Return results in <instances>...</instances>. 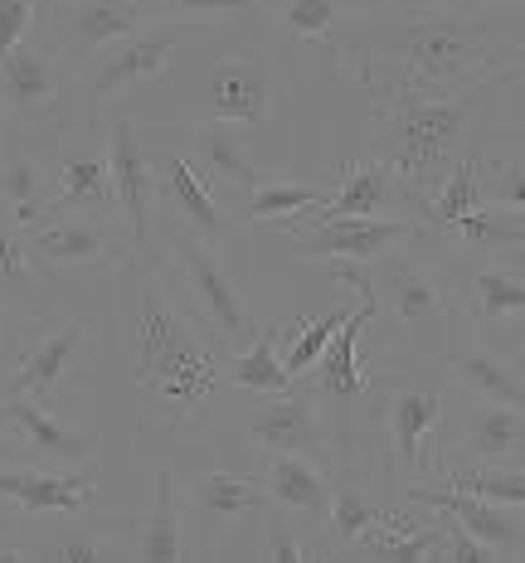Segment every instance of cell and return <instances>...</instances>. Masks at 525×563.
<instances>
[{
  "label": "cell",
  "instance_id": "obj_1",
  "mask_svg": "<svg viewBox=\"0 0 525 563\" xmlns=\"http://www.w3.org/2000/svg\"><path fill=\"white\" fill-rule=\"evenodd\" d=\"M356 78L375 92L418 88V92H462L501 78L525 64V49L496 40L486 20L452 15V10H414L400 30L370 40L360 49H341Z\"/></svg>",
  "mask_w": 525,
  "mask_h": 563
},
{
  "label": "cell",
  "instance_id": "obj_2",
  "mask_svg": "<svg viewBox=\"0 0 525 563\" xmlns=\"http://www.w3.org/2000/svg\"><path fill=\"white\" fill-rule=\"evenodd\" d=\"M132 369L136 394L161 408L166 422H190L215 398L225 365L209 335L190 321L151 267H136L132 287Z\"/></svg>",
  "mask_w": 525,
  "mask_h": 563
},
{
  "label": "cell",
  "instance_id": "obj_3",
  "mask_svg": "<svg viewBox=\"0 0 525 563\" xmlns=\"http://www.w3.org/2000/svg\"><path fill=\"white\" fill-rule=\"evenodd\" d=\"M472 98L477 88L462 92H418V88H390L375 92V136L370 146L390 161L408 180V190L438 195L448 170L467 156L462 141L472 126Z\"/></svg>",
  "mask_w": 525,
  "mask_h": 563
},
{
  "label": "cell",
  "instance_id": "obj_4",
  "mask_svg": "<svg viewBox=\"0 0 525 563\" xmlns=\"http://www.w3.org/2000/svg\"><path fill=\"white\" fill-rule=\"evenodd\" d=\"M58 44L25 40L0 58V117L20 132H50L64 122V68H58Z\"/></svg>",
  "mask_w": 525,
  "mask_h": 563
},
{
  "label": "cell",
  "instance_id": "obj_5",
  "mask_svg": "<svg viewBox=\"0 0 525 563\" xmlns=\"http://www.w3.org/2000/svg\"><path fill=\"white\" fill-rule=\"evenodd\" d=\"M171 253H175V263L185 267V277H190L195 297H200V307L209 316V325L225 335V345L249 350L253 340H259V321H253L249 297H243V287L229 277V267L219 263V257L209 253V243L195 239V233H171Z\"/></svg>",
  "mask_w": 525,
  "mask_h": 563
},
{
  "label": "cell",
  "instance_id": "obj_6",
  "mask_svg": "<svg viewBox=\"0 0 525 563\" xmlns=\"http://www.w3.org/2000/svg\"><path fill=\"white\" fill-rule=\"evenodd\" d=\"M30 249L40 267H92V263H122L132 253L127 224L112 214H84V209H50L44 224L30 229Z\"/></svg>",
  "mask_w": 525,
  "mask_h": 563
},
{
  "label": "cell",
  "instance_id": "obj_7",
  "mask_svg": "<svg viewBox=\"0 0 525 563\" xmlns=\"http://www.w3.org/2000/svg\"><path fill=\"white\" fill-rule=\"evenodd\" d=\"M424 219H390V214H346V219H317L292 233V249L302 257H356V263H375L380 253L400 249V243L428 239Z\"/></svg>",
  "mask_w": 525,
  "mask_h": 563
},
{
  "label": "cell",
  "instance_id": "obj_8",
  "mask_svg": "<svg viewBox=\"0 0 525 563\" xmlns=\"http://www.w3.org/2000/svg\"><path fill=\"white\" fill-rule=\"evenodd\" d=\"M108 166L117 185V214L127 224L132 253H146L151 243V205H156V161H151L142 126L127 112H112L108 122Z\"/></svg>",
  "mask_w": 525,
  "mask_h": 563
},
{
  "label": "cell",
  "instance_id": "obj_9",
  "mask_svg": "<svg viewBox=\"0 0 525 563\" xmlns=\"http://www.w3.org/2000/svg\"><path fill=\"white\" fill-rule=\"evenodd\" d=\"M84 345H88V316H40L6 394H30L54 408L78 355H84Z\"/></svg>",
  "mask_w": 525,
  "mask_h": 563
},
{
  "label": "cell",
  "instance_id": "obj_10",
  "mask_svg": "<svg viewBox=\"0 0 525 563\" xmlns=\"http://www.w3.org/2000/svg\"><path fill=\"white\" fill-rule=\"evenodd\" d=\"M181 34L185 30L161 25V30H146V34H127V40H117L112 49H102L98 64H92V74H88V108H102V102H112L117 92L161 78L171 68L175 49H181Z\"/></svg>",
  "mask_w": 525,
  "mask_h": 563
},
{
  "label": "cell",
  "instance_id": "obj_11",
  "mask_svg": "<svg viewBox=\"0 0 525 563\" xmlns=\"http://www.w3.org/2000/svg\"><path fill=\"white\" fill-rule=\"evenodd\" d=\"M375 287H380V301L394 311V321L414 325V331H434V325L448 321V287H442V277L428 273V263H418L404 243L375 257Z\"/></svg>",
  "mask_w": 525,
  "mask_h": 563
},
{
  "label": "cell",
  "instance_id": "obj_12",
  "mask_svg": "<svg viewBox=\"0 0 525 563\" xmlns=\"http://www.w3.org/2000/svg\"><path fill=\"white\" fill-rule=\"evenodd\" d=\"M151 10H156V0H64L54 15L58 49L68 58H98L117 40L142 30Z\"/></svg>",
  "mask_w": 525,
  "mask_h": 563
},
{
  "label": "cell",
  "instance_id": "obj_13",
  "mask_svg": "<svg viewBox=\"0 0 525 563\" xmlns=\"http://www.w3.org/2000/svg\"><path fill=\"white\" fill-rule=\"evenodd\" d=\"M249 432L267 452H297V456H311V462H326V456H331L321 398L311 389L273 394L267 404H259L249 413Z\"/></svg>",
  "mask_w": 525,
  "mask_h": 563
},
{
  "label": "cell",
  "instance_id": "obj_14",
  "mask_svg": "<svg viewBox=\"0 0 525 563\" xmlns=\"http://www.w3.org/2000/svg\"><path fill=\"white\" fill-rule=\"evenodd\" d=\"M0 428L15 432V438L40 456V462H78V466H88L92 452H98V438H92V432L68 428L50 404H40V398H30V394H6L0 398Z\"/></svg>",
  "mask_w": 525,
  "mask_h": 563
},
{
  "label": "cell",
  "instance_id": "obj_15",
  "mask_svg": "<svg viewBox=\"0 0 525 563\" xmlns=\"http://www.w3.org/2000/svg\"><path fill=\"white\" fill-rule=\"evenodd\" d=\"M448 413V389H418V384H394L384 398V432H390V452L400 472H418L428 462V438L438 432Z\"/></svg>",
  "mask_w": 525,
  "mask_h": 563
},
{
  "label": "cell",
  "instance_id": "obj_16",
  "mask_svg": "<svg viewBox=\"0 0 525 563\" xmlns=\"http://www.w3.org/2000/svg\"><path fill=\"white\" fill-rule=\"evenodd\" d=\"M156 195L171 205L175 224L185 233H195V239H205V243H215L219 233L233 224V214L219 205V195L209 190L200 175H195L190 161L175 156V151H166V156L156 161Z\"/></svg>",
  "mask_w": 525,
  "mask_h": 563
},
{
  "label": "cell",
  "instance_id": "obj_17",
  "mask_svg": "<svg viewBox=\"0 0 525 563\" xmlns=\"http://www.w3.org/2000/svg\"><path fill=\"white\" fill-rule=\"evenodd\" d=\"M190 146H195V161L205 166L200 180L215 195L243 199L253 185L263 180V170L253 166V156H249V141H243L239 122H219V117H209V122H200L190 132Z\"/></svg>",
  "mask_w": 525,
  "mask_h": 563
},
{
  "label": "cell",
  "instance_id": "obj_18",
  "mask_svg": "<svg viewBox=\"0 0 525 563\" xmlns=\"http://www.w3.org/2000/svg\"><path fill=\"white\" fill-rule=\"evenodd\" d=\"M0 205H6V214L25 233L34 224H44L54 209L50 175H44L40 156L30 151L20 126H6V146H0Z\"/></svg>",
  "mask_w": 525,
  "mask_h": 563
},
{
  "label": "cell",
  "instance_id": "obj_19",
  "mask_svg": "<svg viewBox=\"0 0 525 563\" xmlns=\"http://www.w3.org/2000/svg\"><path fill=\"white\" fill-rule=\"evenodd\" d=\"M209 117L239 126H259L267 117V68L259 54H219L215 74H209Z\"/></svg>",
  "mask_w": 525,
  "mask_h": 563
},
{
  "label": "cell",
  "instance_id": "obj_20",
  "mask_svg": "<svg viewBox=\"0 0 525 563\" xmlns=\"http://www.w3.org/2000/svg\"><path fill=\"white\" fill-rule=\"evenodd\" d=\"M458 448H462L467 462L525 466V408H516V404H492V398H477L472 413L462 418Z\"/></svg>",
  "mask_w": 525,
  "mask_h": 563
},
{
  "label": "cell",
  "instance_id": "obj_21",
  "mask_svg": "<svg viewBox=\"0 0 525 563\" xmlns=\"http://www.w3.org/2000/svg\"><path fill=\"white\" fill-rule=\"evenodd\" d=\"M408 500L458 515V520L477 539H482V544L501 549V559H521L525 530L506 515V506H496V500H482V496H472V490H458V486H408Z\"/></svg>",
  "mask_w": 525,
  "mask_h": 563
},
{
  "label": "cell",
  "instance_id": "obj_22",
  "mask_svg": "<svg viewBox=\"0 0 525 563\" xmlns=\"http://www.w3.org/2000/svg\"><path fill=\"white\" fill-rule=\"evenodd\" d=\"M404 185H408V180H404V175L394 170L384 156L356 161V166H350L341 180H336L331 199L311 209L307 224H317V219H346V214H390Z\"/></svg>",
  "mask_w": 525,
  "mask_h": 563
},
{
  "label": "cell",
  "instance_id": "obj_23",
  "mask_svg": "<svg viewBox=\"0 0 525 563\" xmlns=\"http://www.w3.org/2000/svg\"><path fill=\"white\" fill-rule=\"evenodd\" d=\"M98 496V476L92 466L84 472H0V500L25 515H50V510H88Z\"/></svg>",
  "mask_w": 525,
  "mask_h": 563
},
{
  "label": "cell",
  "instance_id": "obj_24",
  "mask_svg": "<svg viewBox=\"0 0 525 563\" xmlns=\"http://www.w3.org/2000/svg\"><path fill=\"white\" fill-rule=\"evenodd\" d=\"M263 490L273 506L283 510H302V515H331V476L321 472L311 456H297V452H267L263 462Z\"/></svg>",
  "mask_w": 525,
  "mask_h": 563
},
{
  "label": "cell",
  "instance_id": "obj_25",
  "mask_svg": "<svg viewBox=\"0 0 525 563\" xmlns=\"http://www.w3.org/2000/svg\"><path fill=\"white\" fill-rule=\"evenodd\" d=\"M127 530H132V559H146V563H181V559H190L171 466H161V472H156V500H151V510L142 515V520L127 525Z\"/></svg>",
  "mask_w": 525,
  "mask_h": 563
},
{
  "label": "cell",
  "instance_id": "obj_26",
  "mask_svg": "<svg viewBox=\"0 0 525 563\" xmlns=\"http://www.w3.org/2000/svg\"><path fill=\"white\" fill-rule=\"evenodd\" d=\"M442 369L472 398H492V404H516L525 408V374L501 355H482V350H448Z\"/></svg>",
  "mask_w": 525,
  "mask_h": 563
},
{
  "label": "cell",
  "instance_id": "obj_27",
  "mask_svg": "<svg viewBox=\"0 0 525 563\" xmlns=\"http://www.w3.org/2000/svg\"><path fill=\"white\" fill-rule=\"evenodd\" d=\"M54 209H84V214H117V185L108 156H64L54 166Z\"/></svg>",
  "mask_w": 525,
  "mask_h": 563
},
{
  "label": "cell",
  "instance_id": "obj_28",
  "mask_svg": "<svg viewBox=\"0 0 525 563\" xmlns=\"http://www.w3.org/2000/svg\"><path fill=\"white\" fill-rule=\"evenodd\" d=\"M331 190L336 185H321V180H267L263 175V180L233 205V219H239V224H287L302 209L326 205Z\"/></svg>",
  "mask_w": 525,
  "mask_h": 563
},
{
  "label": "cell",
  "instance_id": "obj_29",
  "mask_svg": "<svg viewBox=\"0 0 525 563\" xmlns=\"http://www.w3.org/2000/svg\"><path fill=\"white\" fill-rule=\"evenodd\" d=\"M190 496L205 515H219V520H253V515H263V506H267L263 481L239 476V472H195Z\"/></svg>",
  "mask_w": 525,
  "mask_h": 563
},
{
  "label": "cell",
  "instance_id": "obj_30",
  "mask_svg": "<svg viewBox=\"0 0 525 563\" xmlns=\"http://www.w3.org/2000/svg\"><path fill=\"white\" fill-rule=\"evenodd\" d=\"M462 311L477 321H506V316H525V277L511 267H472L462 277Z\"/></svg>",
  "mask_w": 525,
  "mask_h": 563
},
{
  "label": "cell",
  "instance_id": "obj_31",
  "mask_svg": "<svg viewBox=\"0 0 525 563\" xmlns=\"http://www.w3.org/2000/svg\"><path fill=\"white\" fill-rule=\"evenodd\" d=\"M277 345H283V321L259 331L249 350H239L229 365V384L233 389H249V394H292L297 389V379L287 374L283 355H277Z\"/></svg>",
  "mask_w": 525,
  "mask_h": 563
},
{
  "label": "cell",
  "instance_id": "obj_32",
  "mask_svg": "<svg viewBox=\"0 0 525 563\" xmlns=\"http://www.w3.org/2000/svg\"><path fill=\"white\" fill-rule=\"evenodd\" d=\"M350 307L356 301H341L336 311H326V316H317V321H283V365H287V374L292 379H307L311 374V365L321 360V350H326V340H331L336 331H341V321L350 316Z\"/></svg>",
  "mask_w": 525,
  "mask_h": 563
},
{
  "label": "cell",
  "instance_id": "obj_33",
  "mask_svg": "<svg viewBox=\"0 0 525 563\" xmlns=\"http://www.w3.org/2000/svg\"><path fill=\"white\" fill-rule=\"evenodd\" d=\"M390 520L375 500L365 496V490H356V481H350V472L336 476V490H331V515H326V525H331V544L336 549H350L360 534L370 530V525Z\"/></svg>",
  "mask_w": 525,
  "mask_h": 563
},
{
  "label": "cell",
  "instance_id": "obj_34",
  "mask_svg": "<svg viewBox=\"0 0 525 563\" xmlns=\"http://www.w3.org/2000/svg\"><path fill=\"white\" fill-rule=\"evenodd\" d=\"M462 243L472 249H492L501 257H511L516 249H525V214H511V209H477V214H462L448 224Z\"/></svg>",
  "mask_w": 525,
  "mask_h": 563
},
{
  "label": "cell",
  "instance_id": "obj_35",
  "mask_svg": "<svg viewBox=\"0 0 525 563\" xmlns=\"http://www.w3.org/2000/svg\"><path fill=\"white\" fill-rule=\"evenodd\" d=\"M442 486L472 490L482 500H496V506H525V466H452L442 472Z\"/></svg>",
  "mask_w": 525,
  "mask_h": 563
},
{
  "label": "cell",
  "instance_id": "obj_36",
  "mask_svg": "<svg viewBox=\"0 0 525 563\" xmlns=\"http://www.w3.org/2000/svg\"><path fill=\"white\" fill-rule=\"evenodd\" d=\"M477 209H486L482 170H477V156H458V166L448 170V180H442L438 195H434V224L448 229L452 219L477 214Z\"/></svg>",
  "mask_w": 525,
  "mask_h": 563
},
{
  "label": "cell",
  "instance_id": "obj_37",
  "mask_svg": "<svg viewBox=\"0 0 525 563\" xmlns=\"http://www.w3.org/2000/svg\"><path fill=\"white\" fill-rule=\"evenodd\" d=\"M341 15V0H277L273 20L287 40H326V30Z\"/></svg>",
  "mask_w": 525,
  "mask_h": 563
},
{
  "label": "cell",
  "instance_id": "obj_38",
  "mask_svg": "<svg viewBox=\"0 0 525 563\" xmlns=\"http://www.w3.org/2000/svg\"><path fill=\"white\" fill-rule=\"evenodd\" d=\"M40 257L30 249V233L15 219H0V287H34Z\"/></svg>",
  "mask_w": 525,
  "mask_h": 563
},
{
  "label": "cell",
  "instance_id": "obj_39",
  "mask_svg": "<svg viewBox=\"0 0 525 563\" xmlns=\"http://www.w3.org/2000/svg\"><path fill=\"white\" fill-rule=\"evenodd\" d=\"M482 170V166H477ZM482 195L492 199L496 209H511V214H525V161L501 156L482 170Z\"/></svg>",
  "mask_w": 525,
  "mask_h": 563
},
{
  "label": "cell",
  "instance_id": "obj_40",
  "mask_svg": "<svg viewBox=\"0 0 525 563\" xmlns=\"http://www.w3.org/2000/svg\"><path fill=\"white\" fill-rule=\"evenodd\" d=\"M438 559H448V563H501V549L492 544H482L467 525L452 515L448 520V534H442V544H438Z\"/></svg>",
  "mask_w": 525,
  "mask_h": 563
},
{
  "label": "cell",
  "instance_id": "obj_41",
  "mask_svg": "<svg viewBox=\"0 0 525 563\" xmlns=\"http://www.w3.org/2000/svg\"><path fill=\"white\" fill-rule=\"evenodd\" d=\"M34 20H40V0H0V58L34 40Z\"/></svg>",
  "mask_w": 525,
  "mask_h": 563
},
{
  "label": "cell",
  "instance_id": "obj_42",
  "mask_svg": "<svg viewBox=\"0 0 525 563\" xmlns=\"http://www.w3.org/2000/svg\"><path fill=\"white\" fill-rule=\"evenodd\" d=\"M259 559H267V563H307V559H317V554H311V549L302 544L297 534H292V525L283 520V515H273V520H267V539H263Z\"/></svg>",
  "mask_w": 525,
  "mask_h": 563
},
{
  "label": "cell",
  "instance_id": "obj_43",
  "mask_svg": "<svg viewBox=\"0 0 525 563\" xmlns=\"http://www.w3.org/2000/svg\"><path fill=\"white\" fill-rule=\"evenodd\" d=\"M34 559H44V563H102V559H108V549L78 530V534H64V544L34 549Z\"/></svg>",
  "mask_w": 525,
  "mask_h": 563
},
{
  "label": "cell",
  "instance_id": "obj_44",
  "mask_svg": "<svg viewBox=\"0 0 525 563\" xmlns=\"http://www.w3.org/2000/svg\"><path fill=\"white\" fill-rule=\"evenodd\" d=\"M259 0H156V10L181 20H205V15H239V10H253Z\"/></svg>",
  "mask_w": 525,
  "mask_h": 563
},
{
  "label": "cell",
  "instance_id": "obj_45",
  "mask_svg": "<svg viewBox=\"0 0 525 563\" xmlns=\"http://www.w3.org/2000/svg\"><path fill=\"white\" fill-rule=\"evenodd\" d=\"M501 88H506V132H496V136H516V132H525V64L506 68Z\"/></svg>",
  "mask_w": 525,
  "mask_h": 563
},
{
  "label": "cell",
  "instance_id": "obj_46",
  "mask_svg": "<svg viewBox=\"0 0 525 563\" xmlns=\"http://www.w3.org/2000/svg\"><path fill=\"white\" fill-rule=\"evenodd\" d=\"M10 520H15V506H6V500H0V534L10 530Z\"/></svg>",
  "mask_w": 525,
  "mask_h": 563
},
{
  "label": "cell",
  "instance_id": "obj_47",
  "mask_svg": "<svg viewBox=\"0 0 525 563\" xmlns=\"http://www.w3.org/2000/svg\"><path fill=\"white\" fill-rule=\"evenodd\" d=\"M506 263H511V267H525V249H516V253L506 257Z\"/></svg>",
  "mask_w": 525,
  "mask_h": 563
},
{
  "label": "cell",
  "instance_id": "obj_48",
  "mask_svg": "<svg viewBox=\"0 0 525 563\" xmlns=\"http://www.w3.org/2000/svg\"><path fill=\"white\" fill-rule=\"evenodd\" d=\"M40 5H58V0H40Z\"/></svg>",
  "mask_w": 525,
  "mask_h": 563
},
{
  "label": "cell",
  "instance_id": "obj_49",
  "mask_svg": "<svg viewBox=\"0 0 525 563\" xmlns=\"http://www.w3.org/2000/svg\"><path fill=\"white\" fill-rule=\"evenodd\" d=\"M521 340H525V321H521Z\"/></svg>",
  "mask_w": 525,
  "mask_h": 563
}]
</instances>
